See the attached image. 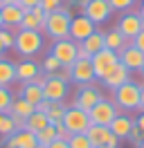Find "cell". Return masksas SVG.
I'll use <instances>...</instances> for the list:
<instances>
[{
  "label": "cell",
  "instance_id": "e575fe53",
  "mask_svg": "<svg viewBox=\"0 0 144 148\" xmlns=\"http://www.w3.org/2000/svg\"><path fill=\"white\" fill-rule=\"evenodd\" d=\"M135 2H137V0H108L110 9H113V11H122V14L131 11L135 7Z\"/></svg>",
  "mask_w": 144,
  "mask_h": 148
},
{
  "label": "cell",
  "instance_id": "e0dca14e",
  "mask_svg": "<svg viewBox=\"0 0 144 148\" xmlns=\"http://www.w3.org/2000/svg\"><path fill=\"white\" fill-rule=\"evenodd\" d=\"M41 74V65L36 63L34 58H23L16 63V81L20 85L29 83V81H36V76Z\"/></svg>",
  "mask_w": 144,
  "mask_h": 148
},
{
  "label": "cell",
  "instance_id": "74e56055",
  "mask_svg": "<svg viewBox=\"0 0 144 148\" xmlns=\"http://www.w3.org/2000/svg\"><path fill=\"white\" fill-rule=\"evenodd\" d=\"M16 5L23 11H29V9H34V7H38V5H41V0H18Z\"/></svg>",
  "mask_w": 144,
  "mask_h": 148
},
{
  "label": "cell",
  "instance_id": "7c38bea8",
  "mask_svg": "<svg viewBox=\"0 0 144 148\" xmlns=\"http://www.w3.org/2000/svg\"><path fill=\"white\" fill-rule=\"evenodd\" d=\"M43 92L50 103H63L68 99V83L61 81L59 76H47L43 83Z\"/></svg>",
  "mask_w": 144,
  "mask_h": 148
},
{
  "label": "cell",
  "instance_id": "83f0119b",
  "mask_svg": "<svg viewBox=\"0 0 144 148\" xmlns=\"http://www.w3.org/2000/svg\"><path fill=\"white\" fill-rule=\"evenodd\" d=\"M56 139H59V135H56V128H54L52 123L45 126L41 132H36V144H41V146H50V144H54Z\"/></svg>",
  "mask_w": 144,
  "mask_h": 148
},
{
  "label": "cell",
  "instance_id": "cb8c5ba5",
  "mask_svg": "<svg viewBox=\"0 0 144 148\" xmlns=\"http://www.w3.org/2000/svg\"><path fill=\"white\" fill-rule=\"evenodd\" d=\"M16 83V63L0 56V88H11Z\"/></svg>",
  "mask_w": 144,
  "mask_h": 148
},
{
  "label": "cell",
  "instance_id": "b9f144b4",
  "mask_svg": "<svg viewBox=\"0 0 144 148\" xmlns=\"http://www.w3.org/2000/svg\"><path fill=\"white\" fill-rule=\"evenodd\" d=\"M135 126H137V128L144 132V112H140V114L135 117Z\"/></svg>",
  "mask_w": 144,
  "mask_h": 148
},
{
  "label": "cell",
  "instance_id": "d590c367",
  "mask_svg": "<svg viewBox=\"0 0 144 148\" xmlns=\"http://www.w3.org/2000/svg\"><path fill=\"white\" fill-rule=\"evenodd\" d=\"M45 14H52V11H59L63 7V0H41V5H38Z\"/></svg>",
  "mask_w": 144,
  "mask_h": 148
},
{
  "label": "cell",
  "instance_id": "681fc988",
  "mask_svg": "<svg viewBox=\"0 0 144 148\" xmlns=\"http://www.w3.org/2000/svg\"><path fill=\"white\" fill-rule=\"evenodd\" d=\"M0 56H5V47L0 45Z\"/></svg>",
  "mask_w": 144,
  "mask_h": 148
},
{
  "label": "cell",
  "instance_id": "9a60e30c",
  "mask_svg": "<svg viewBox=\"0 0 144 148\" xmlns=\"http://www.w3.org/2000/svg\"><path fill=\"white\" fill-rule=\"evenodd\" d=\"M95 29H97V25H95L90 18H86L83 14L72 16V20H70V38H72V40L81 43V40H83V38H88Z\"/></svg>",
  "mask_w": 144,
  "mask_h": 148
},
{
  "label": "cell",
  "instance_id": "4dcf8cb0",
  "mask_svg": "<svg viewBox=\"0 0 144 148\" xmlns=\"http://www.w3.org/2000/svg\"><path fill=\"white\" fill-rule=\"evenodd\" d=\"M63 65L59 63V61H56V58H54L52 54H47L43 58V63H41V72L43 74H47V76H54V74L59 72V70H61Z\"/></svg>",
  "mask_w": 144,
  "mask_h": 148
},
{
  "label": "cell",
  "instance_id": "ab89813d",
  "mask_svg": "<svg viewBox=\"0 0 144 148\" xmlns=\"http://www.w3.org/2000/svg\"><path fill=\"white\" fill-rule=\"evenodd\" d=\"M131 43H133L137 49H142V52H144V29H142V32H140V34H137L135 38H133V40H131Z\"/></svg>",
  "mask_w": 144,
  "mask_h": 148
},
{
  "label": "cell",
  "instance_id": "2e32d148",
  "mask_svg": "<svg viewBox=\"0 0 144 148\" xmlns=\"http://www.w3.org/2000/svg\"><path fill=\"white\" fill-rule=\"evenodd\" d=\"M119 63L126 65L131 72H140V70L144 67V52L137 49L133 43H128V45L119 52Z\"/></svg>",
  "mask_w": 144,
  "mask_h": 148
},
{
  "label": "cell",
  "instance_id": "603a6c76",
  "mask_svg": "<svg viewBox=\"0 0 144 148\" xmlns=\"http://www.w3.org/2000/svg\"><path fill=\"white\" fill-rule=\"evenodd\" d=\"M2 23H5V27L9 29H20V23H23V16H25V11L20 9L18 5H5L2 7Z\"/></svg>",
  "mask_w": 144,
  "mask_h": 148
},
{
  "label": "cell",
  "instance_id": "1f68e13d",
  "mask_svg": "<svg viewBox=\"0 0 144 148\" xmlns=\"http://www.w3.org/2000/svg\"><path fill=\"white\" fill-rule=\"evenodd\" d=\"M0 45L5 47V52L14 49V45H16V32L9 27H0Z\"/></svg>",
  "mask_w": 144,
  "mask_h": 148
},
{
  "label": "cell",
  "instance_id": "ffe728a7",
  "mask_svg": "<svg viewBox=\"0 0 144 148\" xmlns=\"http://www.w3.org/2000/svg\"><path fill=\"white\" fill-rule=\"evenodd\" d=\"M79 47L90 56V58H92V54H97V52H101V49L106 47V32L95 29V32H92L88 38H83V40L79 43Z\"/></svg>",
  "mask_w": 144,
  "mask_h": 148
},
{
  "label": "cell",
  "instance_id": "c3c4849f",
  "mask_svg": "<svg viewBox=\"0 0 144 148\" xmlns=\"http://www.w3.org/2000/svg\"><path fill=\"white\" fill-rule=\"evenodd\" d=\"M0 27H5V23H2V11H0Z\"/></svg>",
  "mask_w": 144,
  "mask_h": 148
},
{
  "label": "cell",
  "instance_id": "8fae6325",
  "mask_svg": "<svg viewBox=\"0 0 144 148\" xmlns=\"http://www.w3.org/2000/svg\"><path fill=\"white\" fill-rule=\"evenodd\" d=\"M86 135H88L90 144L97 148V146H115L119 148V139L113 135V130L108 128V126H95V123H90V128L86 130Z\"/></svg>",
  "mask_w": 144,
  "mask_h": 148
},
{
  "label": "cell",
  "instance_id": "7bdbcfd3",
  "mask_svg": "<svg viewBox=\"0 0 144 148\" xmlns=\"http://www.w3.org/2000/svg\"><path fill=\"white\" fill-rule=\"evenodd\" d=\"M47 108H50V101H47V99H43V101L36 106V110H38V112H47Z\"/></svg>",
  "mask_w": 144,
  "mask_h": 148
},
{
  "label": "cell",
  "instance_id": "836d02e7",
  "mask_svg": "<svg viewBox=\"0 0 144 148\" xmlns=\"http://www.w3.org/2000/svg\"><path fill=\"white\" fill-rule=\"evenodd\" d=\"M68 144H70V148H95L90 144V139H88L86 132H83V135H70V137H68Z\"/></svg>",
  "mask_w": 144,
  "mask_h": 148
},
{
  "label": "cell",
  "instance_id": "60d3db41",
  "mask_svg": "<svg viewBox=\"0 0 144 148\" xmlns=\"http://www.w3.org/2000/svg\"><path fill=\"white\" fill-rule=\"evenodd\" d=\"M47 148H70V144H68V139H56V141L50 144Z\"/></svg>",
  "mask_w": 144,
  "mask_h": 148
},
{
  "label": "cell",
  "instance_id": "db71d44e",
  "mask_svg": "<svg viewBox=\"0 0 144 148\" xmlns=\"http://www.w3.org/2000/svg\"><path fill=\"white\" fill-rule=\"evenodd\" d=\"M140 74H142V76H144V67H142V70H140Z\"/></svg>",
  "mask_w": 144,
  "mask_h": 148
},
{
  "label": "cell",
  "instance_id": "d6986e66",
  "mask_svg": "<svg viewBox=\"0 0 144 148\" xmlns=\"http://www.w3.org/2000/svg\"><path fill=\"white\" fill-rule=\"evenodd\" d=\"M133 126H135V119H133V117H131L128 112H119L115 119H113V123H110L108 128L113 130V135L122 141V139L128 137V132L133 130Z\"/></svg>",
  "mask_w": 144,
  "mask_h": 148
},
{
  "label": "cell",
  "instance_id": "4316f807",
  "mask_svg": "<svg viewBox=\"0 0 144 148\" xmlns=\"http://www.w3.org/2000/svg\"><path fill=\"white\" fill-rule=\"evenodd\" d=\"M34 110H36V108L29 101H25L23 97H16L14 103H11V110H9V112H11V114H16V117H20V119H27Z\"/></svg>",
  "mask_w": 144,
  "mask_h": 148
},
{
  "label": "cell",
  "instance_id": "8d00e7d4",
  "mask_svg": "<svg viewBox=\"0 0 144 148\" xmlns=\"http://www.w3.org/2000/svg\"><path fill=\"white\" fill-rule=\"evenodd\" d=\"M142 139H144V132H142L140 128H137V126H133V130L128 132V137H126V141H131V144H135V146H137V144H140Z\"/></svg>",
  "mask_w": 144,
  "mask_h": 148
},
{
  "label": "cell",
  "instance_id": "44dd1931",
  "mask_svg": "<svg viewBox=\"0 0 144 148\" xmlns=\"http://www.w3.org/2000/svg\"><path fill=\"white\" fill-rule=\"evenodd\" d=\"M45 18H47V14H45V11L41 9V7H34V9L25 11V16H23V23H20V29H32V32H43Z\"/></svg>",
  "mask_w": 144,
  "mask_h": 148
},
{
  "label": "cell",
  "instance_id": "7402d4cb",
  "mask_svg": "<svg viewBox=\"0 0 144 148\" xmlns=\"http://www.w3.org/2000/svg\"><path fill=\"white\" fill-rule=\"evenodd\" d=\"M18 97H23L25 101H29L32 106H38V103L45 99V92H43V83H38V81H29V83H23L20 85V94Z\"/></svg>",
  "mask_w": 144,
  "mask_h": 148
},
{
  "label": "cell",
  "instance_id": "f6af8a7d",
  "mask_svg": "<svg viewBox=\"0 0 144 148\" xmlns=\"http://www.w3.org/2000/svg\"><path fill=\"white\" fill-rule=\"evenodd\" d=\"M137 16L142 18V23H144V0L140 2V9H137Z\"/></svg>",
  "mask_w": 144,
  "mask_h": 148
},
{
  "label": "cell",
  "instance_id": "f35d334b",
  "mask_svg": "<svg viewBox=\"0 0 144 148\" xmlns=\"http://www.w3.org/2000/svg\"><path fill=\"white\" fill-rule=\"evenodd\" d=\"M54 76H59L61 81H65V83H70V81H72V70H70V67H61V70H59V72L54 74Z\"/></svg>",
  "mask_w": 144,
  "mask_h": 148
},
{
  "label": "cell",
  "instance_id": "bcb514c9",
  "mask_svg": "<svg viewBox=\"0 0 144 148\" xmlns=\"http://www.w3.org/2000/svg\"><path fill=\"white\" fill-rule=\"evenodd\" d=\"M18 0H0V9H2V7H5V5H16Z\"/></svg>",
  "mask_w": 144,
  "mask_h": 148
},
{
  "label": "cell",
  "instance_id": "9c48e42d",
  "mask_svg": "<svg viewBox=\"0 0 144 148\" xmlns=\"http://www.w3.org/2000/svg\"><path fill=\"white\" fill-rule=\"evenodd\" d=\"M81 14L90 18L95 25H101V23H106L110 18V5H108V0H86L83 2V7H81Z\"/></svg>",
  "mask_w": 144,
  "mask_h": 148
},
{
  "label": "cell",
  "instance_id": "6da1fadb",
  "mask_svg": "<svg viewBox=\"0 0 144 148\" xmlns=\"http://www.w3.org/2000/svg\"><path fill=\"white\" fill-rule=\"evenodd\" d=\"M70 20H72V11L68 5H63L59 11L47 14L43 25V34L50 40H61V38H70Z\"/></svg>",
  "mask_w": 144,
  "mask_h": 148
},
{
  "label": "cell",
  "instance_id": "d4e9b609",
  "mask_svg": "<svg viewBox=\"0 0 144 148\" xmlns=\"http://www.w3.org/2000/svg\"><path fill=\"white\" fill-rule=\"evenodd\" d=\"M45 126H50V119H47V114H45V112L34 110V112H32V114L25 119V128L32 130V132H41Z\"/></svg>",
  "mask_w": 144,
  "mask_h": 148
},
{
  "label": "cell",
  "instance_id": "f546056e",
  "mask_svg": "<svg viewBox=\"0 0 144 148\" xmlns=\"http://www.w3.org/2000/svg\"><path fill=\"white\" fill-rule=\"evenodd\" d=\"M65 110H68V106H65V103H50V108H47L45 114H47L50 123H61Z\"/></svg>",
  "mask_w": 144,
  "mask_h": 148
},
{
  "label": "cell",
  "instance_id": "5bb4252c",
  "mask_svg": "<svg viewBox=\"0 0 144 148\" xmlns=\"http://www.w3.org/2000/svg\"><path fill=\"white\" fill-rule=\"evenodd\" d=\"M126 81H131V70L126 67V65H122V63H117L115 67H110L108 70V74L101 79V85L106 88V90H117L119 85H124Z\"/></svg>",
  "mask_w": 144,
  "mask_h": 148
},
{
  "label": "cell",
  "instance_id": "816d5d0a",
  "mask_svg": "<svg viewBox=\"0 0 144 148\" xmlns=\"http://www.w3.org/2000/svg\"><path fill=\"white\" fill-rule=\"evenodd\" d=\"M97 148H115V146H97Z\"/></svg>",
  "mask_w": 144,
  "mask_h": 148
},
{
  "label": "cell",
  "instance_id": "f1b7e54d",
  "mask_svg": "<svg viewBox=\"0 0 144 148\" xmlns=\"http://www.w3.org/2000/svg\"><path fill=\"white\" fill-rule=\"evenodd\" d=\"M16 123H14V119H11V114L9 112H0V137L7 139L9 135H14L16 132Z\"/></svg>",
  "mask_w": 144,
  "mask_h": 148
},
{
  "label": "cell",
  "instance_id": "484cf974",
  "mask_svg": "<svg viewBox=\"0 0 144 148\" xmlns=\"http://www.w3.org/2000/svg\"><path fill=\"white\" fill-rule=\"evenodd\" d=\"M128 43H131V40H126V38L117 32V27L106 32V47H108V49H113V52H117V54H119Z\"/></svg>",
  "mask_w": 144,
  "mask_h": 148
},
{
  "label": "cell",
  "instance_id": "7dc6e473",
  "mask_svg": "<svg viewBox=\"0 0 144 148\" xmlns=\"http://www.w3.org/2000/svg\"><path fill=\"white\" fill-rule=\"evenodd\" d=\"M72 5H79V7H83V2H86V0H70Z\"/></svg>",
  "mask_w": 144,
  "mask_h": 148
},
{
  "label": "cell",
  "instance_id": "f907efd6",
  "mask_svg": "<svg viewBox=\"0 0 144 148\" xmlns=\"http://www.w3.org/2000/svg\"><path fill=\"white\" fill-rule=\"evenodd\" d=\"M137 148H144V139H142V141H140V144H137Z\"/></svg>",
  "mask_w": 144,
  "mask_h": 148
},
{
  "label": "cell",
  "instance_id": "52a82bcc",
  "mask_svg": "<svg viewBox=\"0 0 144 148\" xmlns=\"http://www.w3.org/2000/svg\"><path fill=\"white\" fill-rule=\"evenodd\" d=\"M88 114H90V121H92L95 126H110V123H113V119L119 114V108L115 106V101H113V99L104 97V99H101V101H99L97 106L88 112Z\"/></svg>",
  "mask_w": 144,
  "mask_h": 148
},
{
  "label": "cell",
  "instance_id": "277c9868",
  "mask_svg": "<svg viewBox=\"0 0 144 148\" xmlns=\"http://www.w3.org/2000/svg\"><path fill=\"white\" fill-rule=\"evenodd\" d=\"M50 54L63 65V67H72V63L79 58V43L72 40V38H61V40H54Z\"/></svg>",
  "mask_w": 144,
  "mask_h": 148
},
{
  "label": "cell",
  "instance_id": "3957f363",
  "mask_svg": "<svg viewBox=\"0 0 144 148\" xmlns=\"http://www.w3.org/2000/svg\"><path fill=\"white\" fill-rule=\"evenodd\" d=\"M140 92H142V85L135 81H126L124 85L113 90V101L119 108V112L140 110Z\"/></svg>",
  "mask_w": 144,
  "mask_h": 148
},
{
  "label": "cell",
  "instance_id": "8992f818",
  "mask_svg": "<svg viewBox=\"0 0 144 148\" xmlns=\"http://www.w3.org/2000/svg\"><path fill=\"white\" fill-rule=\"evenodd\" d=\"M63 126H65V130L70 132V135H83L86 130L90 128V114L86 110H81V108H68L65 110V114H63Z\"/></svg>",
  "mask_w": 144,
  "mask_h": 148
},
{
  "label": "cell",
  "instance_id": "7a4b0ae2",
  "mask_svg": "<svg viewBox=\"0 0 144 148\" xmlns=\"http://www.w3.org/2000/svg\"><path fill=\"white\" fill-rule=\"evenodd\" d=\"M45 47V34L43 32H32V29H16V49L23 58H34L41 54Z\"/></svg>",
  "mask_w": 144,
  "mask_h": 148
},
{
  "label": "cell",
  "instance_id": "f5cc1de1",
  "mask_svg": "<svg viewBox=\"0 0 144 148\" xmlns=\"http://www.w3.org/2000/svg\"><path fill=\"white\" fill-rule=\"evenodd\" d=\"M36 148H47V146H41V144H36Z\"/></svg>",
  "mask_w": 144,
  "mask_h": 148
},
{
  "label": "cell",
  "instance_id": "30bf717a",
  "mask_svg": "<svg viewBox=\"0 0 144 148\" xmlns=\"http://www.w3.org/2000/svg\"><path fill=\"white\" fill-rule=\"evenodd\" d=\"M142 29H144V23H142V18L137 16V11H126V14H122V18L117 20V32H119L126 40H133Z\"/></svg>",
  "mask_w": 144,
  "mask_h": 148
},
{
  "label": "cell",
  "instance_id": "5b68a950",
  "mask_svg": "<svg viewBox=\"0 0 144 148\" xmlns=\"http://www.w3.org/2000/svg\"><path fill=\"white\" fill-rule=\"evenodd\" d=\"M101 99H104V90H99V85H95V83H86V85H79V90H77L74 99H72V106L90 112Z\"/></svg>",
  "mask_w": 144,
  "mask_h": 148
},
{
  "label": "cell",
  "instance_id": "d6a6232c",
  "mask_svg": "<svg viewBox=\"0 0 144 148\" xmlns=\"http://www.w3.org/2000/svg\"><path fill=\"white\" fill-rule=\"evenodd\" d=\"M14 92L9 88H0V112H9L11 110V103H14Z\"/></svg>",
  "mask_w": 144,
  "mask_h": 148
},
{
  "label": "cell",
  "instance_id": "ba28073f",
  "mask_svg": "<svg viewBox=\"0 0 144 148\" xmlns=\"http://www.w3.org/2000/svg\"><path fill=\"white\" fill-rule=\"evenodd\" d=\"M92 70H95V79H104L108 74V70L110 67H115L117 63H119V54L117 52H113V49H108V47H104L101 52H97V54H92Z\"/></svg>",
  "mask_w": 144,
  "mask_h": 148
},
{
  "label": "cell",
  "instance_id": "4fadbf2b",
  "mask_svg": "<svg viewBox=\"0 0 144 148\" xmlns=\"http://www.w3.org/2000/svg\"><path fill=\"white\" fill-rule=\"evenodd\" d=\"M70 70H72V83H77V85L95 83V70H92L90 58H77Z\"/></svg>",
  "mask_w": 144,
  "mask_h": 148
},
{
  "label": "cell",
  "instance_id": "ee69618b",
  "mask_svg": "<svg viewBox=\"0 0 144 148\" xmlns=\"http://www.w3.org/2000/svg\"><path fill=\"white\" fill-rule=\"evenodd\" d=\"M140 112H144V85H142V92H140Z\"/></svg>",
  "mask_w": 144,
  "mask_h": 148
},
{
  "label": "cell",
  "instance_id": "ac0fdd59",
  "mask_svg": "<svg viewBox=\"0 0 144 148\" xmlns=\"http://www.w3.org/2000/svg\"><path fill=\"white\" fill-rule=\"evenodd\" d=\"M5 148H36V132L27 128L16 130L14 135L5 139Z\"/></svg>",
  "mask_w": 144,
  "mask_h": 148
}]
</instances>
